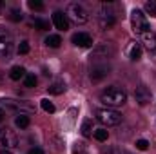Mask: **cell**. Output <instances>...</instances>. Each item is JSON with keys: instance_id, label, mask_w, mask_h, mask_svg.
Here are the masks:
<instances>
[{"instance_id": "1", "label": "cell", "mask_w": 156, "mask_h": 154, "mask_svg": "<svg viewBox=\"0 0 156 154\" xmlns=\"http://www.w3.org/2000/svg\"><path fill=\"white\" fill-rule=\"evenodd\" d=\"M100 102H104L107 107H120L127 102V94L118 87H107L100 94Z\"/></svg>"}, {"instance_id": "2", "label": "cell", "mask_w": 156, "mask_h": 154, "mask_svg": "<svg viewBox=\"0 0 156 154\" xmlns=\"http://www.w3.org/2000/svg\"><path fill=\"white\" fill-rule=\"evenodd\" d=\"M13 51H15L13 35H11L5 27H0V58H2V60H11Z\"/></svg>"}, {"instance_id": "3", "label": "cell", "mask_w": 156, "mask_h": 154, "mask_svg": "<svg viewBox=\"0 0 156 154\" xmlns=\"http://www.w3.org/2000/svg\"><path fill=\"white\" fill-rule=\"evenodd\" d=\"M66 16H67V20H71V22H75V24H85L87 20H89V13L85 11V7L83 5H80V4H69L67 5V11H66Z\"/></svg>"}, {"instance_id": "4", "label": "cell", "mask_w": 156, "mask_h": 154, "mask_svg": "<svg viewBox=\"0 0 156 154\" xmlns=\"http://www.w3.org/2000/svg\"><path fill=\"white\" fill-rule=\"evenodd\" d=\"M131 24H133V29H134L138 35H142V33H145V31L151 29L147 16H145L140 9H133V13H131Z\"/></svg>"}, {"instance_id": "5", "label": "cell", "mask_w": 156, "mask_h": 154, "mask_svg": "<svg viewBox=\"0 0 156 154\" xmlns=\"http://www.w3.org/2000/svg\"><path fill=\"white\" fill-rule=\"evenodd\" d=\"M96 118L100 123L111 127V125H118L122 121V114L118 111H113V109H98L96 111Z\"/></svg>"}, {"instance_id": "6", "label": "cell", "mask_w": 156, "mask_h": 154, "mask_svg": "<svg viewBox=\"0 0 156 154\" xmlns=\"http://www.w3.org/2000/svg\"><path fill=\"white\" fill-rule=\"evenodd\" d=\"M98 24L102 29H111L115 24H116V16H115V11L107 5H104L98 13Z\"/></svg>"}, {"instance_id": "7", "label": "cell", "mask_w": 156, "mask_h": 154, "mask_svg": "<svg viewBox=\"0 0 156 154\" xmlns=\"http://www.w3.org/2000/svg\"><path fill=\"white\" fill-rule=\"evenodd\" d=\"M0 103H2V107L11 109V111L20 113V114L35 111V107H33L31 103H27V102H16V100H11V98H7V100H0Z\"/></svg>"}, {"instance_id": "8", "label": "cell", "mask_w": 156, "mask_h": 154, "mask_svg": "<svg viewBox=\"0 0 156 154\" xmlns=\"http://www.w3.org/2000/svg\"><path fill=\"white\" fill-rule=\"evenodd\" d=\"M0 142H2V145L7 147V149H15V147L18 145V138H16L15 132L9 131V129H0Z\"/></svg>"}, {"instance_id": "9", "label": "cell", "mask_w": 156, "mask_h": 154, "mask_svg": "<svg viewBox=\"0 0 156 154\" xmlns=\"http://www.w3.org/2000/svg\"><path fill=\"white\" fill-rule=\"evenodd\" d=\"M113 56V49L109 47V45H100V47H96L94 51H93V54L89 56L91 60H94V62H104V60H107V58H111Z\"/></svg>"}, {"instance_id": "10", "label": "cell", "mask_w": 156, "mask_h": 154, "mask_svg": "<svg viewBox=\"0 0 156 154\" xmlns=\"http://www.w3.org/2000/svg\"><path fill=\"white\" fill-rule=\"evenodd\" d=\"M109 71H111V69H109L107 64H100V65H94V67L91 69V75H89V76H91L93 82H100V80H104V78L109 75Z\"/></svg>"}, {"instance_id": "11", "label": "cell", "mask_w": 156, "mask_h": 154, "mask_svg": "<svg viewBox=\"0 0 156 154\" xmlns=\"http://www.w3.org/2000/svg\"><path fill=\"white\" fill-rule=\"evenodd\" d=\"M53 24H55V27L60 29V31H67V29H69V20H67V16H66L62 11H55V13H53Z\"/></svg>"}, {"instance_id": "12", "label": "cell", "mask_w": 156, "mask_h": 154, "mask_svg": "<svg viewBox=\"0 0 156 154\" xmlns=\"http://www.w3.org/2000/svg\"><path fill=\"white\" fill-rule=\"evenodd\" d=\"M134 100H136V103L138 105H147L149 102H151V91L147 89V87H138L136 91H134Z\"/></svg>"}, {"instance_id": "13", "label": "cell", "mask_w": 156, "mask_h": 154, "mask_svg": "<svg viewBox=\"0 0 156 154\" xmlns=\"http://www.w3.org/2000/svg\"><path fill=\"white\" fill-rule=\"evenodd\" d=\"M71 42H73L76 47H91V45H93V38H91V35H87V33H76V35H73Z\"/></svg>"}, {"instance_id": "14", "label": "cell", "mask_w": 156, "mask_h": 154, "mask_svg": "<svg viewBox=\"0 0 156 154\" xmlns=\"http://www.w3.org/2000/svg\"><path fill=\"white\" fill-rule=\"evenodd\" d=\"M140 38H142V44L145 45V49H149V51H156V33H153V31L149 29V31L142 33Z\"/></svg>"}, {"instance_id": "15", "label": "cell", "mask_w": 156, "mask_h": 154, "mask_svg": "<svg viewBox=\"0 0 156 154\" xmlns=\"http://www.w3.org/2000/svg\"><path fill=\"white\" fill-rule=\"evenodd\" d=\"M127 56L131 60H140L142 58V45L138 42H129V45H127Z\"/></svg>"}, {"instance_id": "16", "label": "cell", "mask_w": 156, "mask_h": 154, "mask_svg": "<svg viewBox=\"0 0 156 154\" xmlns=\"http://www.w3.org/2000/svg\"><path fill=\"white\" fill-rule=\"evenodd\" d=\"M9 78H11V80L26 78V69H24L22 65H15V67H11V71H9Z\"/></svg>"}, {"instance_id": "17", "label": "cell", "mask_w": 156, "mask_h": 154, "mask_svg": "<svg viewBox=\"0 0 156 154\" xmlns=\"http://www.w3.org/2000/svg\"><path fill=\"white\" fill-rule=\"evenodd\" d=\"M64 91H66V83H64V82H55V83L49 85V94L58 96V94H62Z\"/></svg>"}, {"instance_id": "18", "label": "cell", "mask_w": 156, "mask_h": 154, "mask_svg": "<svg viewBox=\"0 0 156 154\" xmlns=\"http://www.w3.org/2000/svg\"><path fill=\"white\" fill-rule=\"evenodd\" d=\"M45 45H47V47L56 49V47H60V45H62V38H60L58 35H49V37L45 38Z\"/></svg>"}, {"instance_id": "19", "label": "cell", "mask_w": 156, "mask_h": 154, "mask_svg": "<svg viewBox=\"0 0 156 154\" xmlns=\"http://www.w3.org/2000/svg\"><path fill=\"white\" fill-rule=\"evenodd\" d=\"M15 125L18 127V129H26V127H29V116L27 114H18L15 118Z\"/></svg>"}, {"instance_id": "20", "label": "cell", "mask_w": 156, "mask_h": 154, "mask_svg": "<svg viewBox=\"0 0 156 154\" xmlns=\"http://www.w3.org/2000/svg\"><path fill=\"white\" fill-rule=\"evenodd\" d=\"M82 134L85 138L93 136V121L91 120H83V123H82Z\"/></svg>"}, {"instance_id": "21", "label": "cell", "mask_w": 156, "mask_h": 154, "mask_svg": "<svg viewBox=\"0 0 156 154\" xmlns=\"http://www.w3.org/2000/svg\"><path fill=\"white\" fill-rule=\"evenodd\" d=\"M144 9L147 11V15H151V16H154L156 18V0H149V2H145Z\"/></svg>"}, {"instance_id": "22", "label": "cell", "mask_w": 156, "mask_h": 154, "mask_svg": "<svg viewBox=\"0 0 156 154\" xmlns=\"http://www.w3.org/2000/svg\"><path fill=\"white\" fill-rule=\"evenodd\" d=\"M33 26H35L37 29H40V31H47V29H49V22H47V20H42V18H35V20H33Z\"/></svg>"}, {"instance_id": "23", "label": "cell", "mask_w": 156, "mask_h": 154, "mask_svg": "<svg viewBox=\"0 0 156 154\" xmlns=\"http://www.w3.org/2000/svg\"><path fill=\"white\" fill-rule=\"evenodd\" d=\"M40 105H42V109H44L45 113H49V114L55 113V105H53V102H49L47 98H44V100L40 102Z\"/></svg>"}, {"instance_id": "24", "label": "cell", "mask_w": 156, "mask_h": 154, "mask_svg": "<svg viewBox=\"0 0 156 154\" xmlns=\"http://www.w3.org/2000/svg\"><path fill=\"white\" fill-rule=\"evenodd\" d=\"M94 138H96L98 142H105V140L109 138V132H107L105 129H96V131H94Z\"/></svg>"}, {"instance_id": "25", "label": "cell", "mask_w": 156, "mask_h": 154, "mask_svg": "<svg viewBox=\"0 0 156 154\" xmlns=\"http://www.w3.org/2000/svg\"><path fill=\"white\" fill-rule=\"evenodd\" d=\"M22 18H24V15H22L20 9H11V15H9V20L11 22H20Z\"/></svg>"}, {"instance_id": "26", "label": "cell", "mask_w": 156, "mask_h": 154, "mask_svg": "<svg viewBox=\"0 0 156 154\" xmlns=\"http://www.w3.org/2000/svg\"><path fill=\"white\" fill-rule=\"evenodd\" d=\"M24 85H26V87H35V85H37V76H35V75H26Z\"/></svg>"}, {"instance_id": "27", "label": "cell", "mask_w": 156, "mask_h": 154, "mask_svg": "<svg viewBox=\"0 0 156 154\" xmlns=\"http://www.w3.org/2000/svg\"><path fill=\"white\" fill-rule=\"evenodd\" d=\"M27 5H29L31 9H35V11H42V9H44V4H42L40 0H29Z\"/></svg>"}, {"instance_id": "28", "label": "cell", "mask_w": 156, "mask_h": 154, "mask_svg": "<svg viewBox=\"0 0 156 154\" xmlns=\"http://www.w3.org/2000/svg\"><path fill=\"white\" fill-rule=\"evenodd\" d=\"M18 53L20 54H27L29 53V44L24 40V42H20V45H18Z\"/></svg>"}, {"instance_id": "29", "label": "cell", "mask_w": 156, "mask_h": 154, "mask_svg": "<svg viewBox=\"0 0 156 154\" xmlns=\"http://www.w3.org/2000/svg\"><path fill=\"white\" fill-rule=\"evenodd\" d=\"M136 149L138 151H147L149 149V142L147 140H138L136 142Z\"/></svg>"}, {"instance_id": "30", "label": "cell", "mask_w": 156, "mask_h": 154, "mask_svg": "<svg viewBox=\"0 0 156 154\" xmlns=\"http://www.w3.org/2000/svg\"><path fill=\"white\" fill-rule=\"evenodd\" d=\"M75 154H87L82 143H76V145H75Z\"/></svg>"}, {"instance_id": "31", "label": "cell", "mask_w": 156, "mask_h": 154, "mask_svg": "<svg viewBox=\"0 0 156 154\" xmlns=\"http://www.w3.org/2000/svg\"><path fill=\"white\" fill-rule=\"evenodd\" d=\"M29 154H44V151L38 149V147H35V149H31V151H29Z\"/></svg>"}, {"instance_id": "32", "label": "cell", "mask_w": 156, "mask_h": 154, "mask_svg": "<svg viewBox=\"0 0 156 154\" xmlns=\"http://www.w3.org/2000/svg\"><path fill=\"white\" fill-rule=\"evenodd\" d=\"M4 118H5V113H4V109H2V107H0V123H2V121H4Z\"/></svg>"}, {"instance_id": "33", "label": "cell", "mask_w": 156, "mask_h": 154, "mask_svg": "<svg viewBox=\"0 0 156 154\" xmlns=\"http://www.w3.org/2000/svg\"><path fill=\"white\" fill-rule=\"evenodd\" d=\"M0 154H11V151H0Z\"/></svg>"}, {"instance_id": "34", "label": "cell", "mask_w": 156, "mask_h": 154, "mask_svg": "<svg viewBox=\"0 0 156 154\" xmlns=\"http://www.w3.org/2000/svg\"><path fill=\"white\" fill-rule=\"evenodd\" d=\"M2 5H4V4H2V2H0V9H2Z\"/></svg>"}]
</instances>
